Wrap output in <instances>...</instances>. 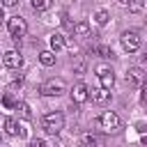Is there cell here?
Wrapping results in <instances>:
<instances>
[{
	"instance_id": "obj_1",
	"label": "cell",
	"mask_w": 147,
	"mask_h": 147,
	"mask_svg": "<svg viewBox=\"0 0 147 147\" xmlns=\"http://www.w3.org/2000/svg\"><path fill=\"white\" fill-rule=\"evenodd\" d=\"M41 126H44V131H46V133L57 136V133L64 129V115H62V113H57V110L46 113V115H44V119H41Z\"/></svg>"
},
{
	"instance_id": "obj_2",
	"label": "cell",
	"mask_w": 147,
	"mask_h": 147,
	"mask_svg": "<svg viewBox=\"0 0 147 147\" xmlns=\"http://www.w3.org/2000/svg\"><path fill=\"white\" fill-rule=\"evenodd\" d=\"M96 126H99L103 133H117V131H119V117H117L113 110H103V113L96 117Z\"/></svg>"
},
{
	"instance_id": "obj_3",
	"label": "cell",
	"mask_w": 147,
	"mask_h": 147,
	"mask_svg": "<svg viewBox=\"0 0 147 147\" xmlns=\"http://www.w3.org/2000/svg\"><path fill=\"white\" fill-rule=\"evenodd\" d=\"M7 30H9L11 39H14L16 44H21V39L28 34V23H25L23 16H11V18L7 21Z\"/></svg>"
},
{
	"instance_id": "obj_4",
	"label": "cell",
	"mask_w": 147,
	"mask_h": 147,
	"mask_svg": "<svg viewBox=\"0 0 147 147\" xmlns=\"http://www.w3.org/2000/svg\"><path fill=\"white\" fill-rule=\"evenodd\" d=\"M39 92H41L44 96H60V94L67 92V83H64V78H48V80L39 87Z\"/></svg>"
},
{
	"instance_id": "obj_5",
	"label": "cell",
	"mask_w": 147,
	"mask_h": 147,
	"mask_svg": "<svg viewBox=\"0 0 147 147\" xmlns=\"http://www.w3.org/2000/svg\"><path fill=\"white\" fill-rule=\"evenodd\" d=\"M119 41H122V48L126 53H136L140 48V34L136 30H124L122 37H119Z\"/></svg>"
},
{
	"instance_id": "obj_6",
	"label": "cell",
	"mask_w": 147,
	"mask_h": 147,
	"mask_svg": "<svg viewBox=\"0 0 147 147\" xmlns=\"http://www.w3.org/2000/svg\"><path fill=\"white\" fill-rule=\"evenodd\" d=\"M96 78H99V83H101L103 90H110L115 85V71L108 69V67H99L96 69Z\"/></svg>"
},
{
	"instance_id": "obj_7",
	"label": "cell",
	"mask_w": 147,
	"mask_h": 147,
	"mask_svg": "<svg viewBox=\"0 0 147 147\" xmlns=\"http://www.w3.org/2000/svg\"><path fill=\"white\" fill-rule=\"evenodd\" d=\"M126 83L133 85V87H142V83H145V71H142L140 67H131V69L126 71Z\"/></svg>"
},
{
	"instance_id": "obj_8",
	"label": "cell",
	"mask_w": 147,
	"mask_h": 147,
	"mask_svg": "<svg viewBox=\"0 0 147 147\" xmlns=\"http://www.w3.org/2000/svg\"><path fill=\"white\" fill-rule=\"evenodd\" d=\"M69 94H71V101H74V103H83V101H87V99H90V96H87V94H90V90H87V85H85V83H76V85L71 87V92H69Z\"/></svg>"
},
{
	"instance_id": "obj_9",
	"label": "cell",
	"mask_w": 147,
	"mask_h": 147,
	"mask_svg": "<svg viewBox=\"0 0 147 147\" xmlns=\"http://www.w3.org/2000/svg\"><path fill=\"white\" fill-rule=\"evenodd\" d=\"M2 62H5V67H9V69H21V67H23V57H21V53H16V51L2 53Z\"/></svg>"
},
{
	"instance_id": "obj_10",
	"label": "cell",
	"mask_w": 147,
	"mask_h": 147,
	"mask_svg": "<svg viewBox=\"0 0 147 147\" xmlns=\"http://www.w3.org/2000/svg\"><path fill=\"white\" fill-rule=\"evenodd\" d=\"M5 131H7L9 136H18V138H25V136H28V129H23L21 124H16L14 117H7V119H5Z\"/></svg>"
},
{
	"instance_id": "obj_11",
	"label": "cell",
	"mask_w": 147,
	"mask_h": 147,
	"mask_svg": "<svg viewBox=\"0 0 147 147\" xmlns=\"http://www.w3.org/2000/svg\"><path fill=\"white\" fill-rule=\"evenodd\" d=\"M87 96H92V101H94V103H106V101H110V90L96 87V90H92Z\"/></svg>"
},
{
	"instance_id": "obj_12",
	"label": "cell",
	"mask_w": 147,
	"mask_h": 147,
	"mask_svg": "<svg viewBox=\"0 0 147 147\" xmlns=\"http://www.w3.org/2000/svg\"><path fill=\"white\" fill-rule=\"evenodd\" d=\"M48 41H51V48H53V53L55 51H60V48H64V34H60V32H53L51 37H48Z\"/></svg>"
},
{
	"instance_id": "obj_13",
	"label": "cell",
	"mask_w": 147,
	"mask_h": 147,
	"mask_svg": "<svg viewBox=\"0 0 147 147\" xmlns=\"http://www.w3.org/2000/svg\"><path fill=\"white\" fill-rule=\"evenodd\" d=\"M94 53H96L99 57H103V60H113V57H115L113 48L106 46V44H96V46H94Z\"/></svg>"
},
{
	"instance_id": "obj_14",
	"label": "cell",
	"mask_w": 147,
	"mask_h": 147,
	"mask_svg": "<svg viewBox=\"0 0 147 147\" xmlns=\"http://www.w3.org/2000/svg\"><path fill=\"white\" fill-rule=\"evenodd\" d=\"M71 30H74L76 37H90V25H87V21H78Z\"/></svg>"
},
{
	"instance_id": "obj_15",
	"label": "cell",
	"mask_w": 147,
	"mask_h": 147,
	"mask_svg": "<svg viewBox=\"0 0 147 147\" xmlns=\"http://www.w3.org/2000/svg\"><path fill=\"white\" fill-rule=\"evenodd\" d=\"M39 62H41L44 67H53V64H55V53H53V51H41V53H39Z\"/></svg>"
},
{
	"instance_id": "obj_16",
	"label": "cell",
	"mask_w": 147,
	"mask_h": 147,
	"mask_svg": "<svg viewBox=\"0 0 147 147\" xmlns=\"http://www.w3.org/2000/svg\"><path fill=\"white\" fill-rule=\"evenodd\" d=\"M14 110H18V115H21L23 119H30V117H32V113H30V106H28L25 101H18V103L14 106Z\"/></svg>"
},
{
	"instance_id": "obj_17",
	"label": "cell",
	"mask_w": 147,
	"mask_h": 147,
	"mask_svg": "<svg viewBox=\"0 0 147 147\" xmlns=\"http://www.w3.org/2000/svg\"><path fill=\"white\" fill-rule=\"evenodd\" d=\"M18 103V99L14 96V92H5V96H2V106L5 108H14Z\"/></svg>"
},
{
	"instance_id": "obj_18",
	"label": "cell",
	"mask_w": 147,
	"mask_h": 147,
	"mask_svg": "<svg viewBox=\"0 0 147 147\" xmlns=\"http://www.w3.org/2000/svg\"><path fill=\"white\" fill-rule=\"evenodd\" d=\"M30 2H32V9H37V11H46V9L51 7L53 0H30Z\"/></svg>"
},
{
	"instance_id": "obj_19",
	"label": "cell",
	"mask_w": 147,
	"mask_h": 147,
	"mask_svg": "<svg viewBox=\"0 0 147 147\" xmlns=\"http://www.w3.org/2000/svg\"><path fill=\"white\" fill-rule=\"evenodd\" d=\"M108 18H110V14H108L106 9H99V11L94 14V21H96L99 25H106V23H108Z\"/></svg>"
},
{
	"instance_id": "obj_20",
	"label": "cell",
	"mask_w": 147,
	"mask_h": 147,
	"mask_svg": "<svg viewBox=\"0 0 147 147\" xmlns=\"http://www.w3.org/2000/svg\"><path fill=\"white\" fill-rule=\"evenodd\" d=\"M142 0H126V7H129V11H140L142 9Z\"/></svg>"
},
{
	"instance_id": "obj_21",
	"label": "cell",
	"mask_w": 147,
	"mask_h": 147,
	"mask_svg": "<svg viewBox=\"0 0 147 147\" xmlns=\"http://www.w3.org/2000/svg\"><path fill=\"white\" fill-rule=\"evenodd\" d=\"M85 145H99V140L94 136H85Z\"/></svg>"
},
{
	"instance_id": "obj_22",
	"label": "cell",
	"mask_w": 147,
	"mask_h": 147,
	"mask_svg": "<svg viewBox=\"0 0 147 147\" xmlns=\"http://www.w3.org/2000/svg\"><path fill=\"white\" fill-rule=\"evenodd\" d=\"M30 147H46V142H44L41 138H37V140H32V142H30Z\"/></svg>"
},
{
	"instance_id": "obj_23",
	"label": "cell",
	"mask_w": 147,
	"mask_h": 147,
	"mask_svg": "<svg viewBox=\"0 0 147 147\" xmlns=\"http://www.w3.org/2000/svg\"><path fill=\"white\" fill-rule=\"evenodd\" d=\"M18 0H2V7H16Z\"/></svg>"
},
{
	"instance_id": "obj_24",
	"label": "cell",
	"mask_w": 147,
	"mask_h": 147,
	"mask_svg": "<svg viewBox=\"0 0 147 147\" xmlns=\"http://www.w3.org/2000/svg\"><path fill=\"white\" fill-rule=\"evenodd\" d=\"M21 85H23V76H18V78L11 83V90H14V87H21Z\"/></svg>"
},
{
	"instance_id": "obj_25",
	"label": "cell",
	"mask_w": 147,
	"mask_h": 147,
	"mask_svg": "<svg viewBox=\"0 0 147 147\" xmlns=\"http://www.w3.org/2000/svg\"><path fill=\"white\" fill-rule=\"evenodd\" d=\"M5 18V9H2V5H0V21Z\"/></svg>"
},
{
	"instance_id": "obj_26",
	"label": "cell",
	"mask_w": 147,
	"mask_h": 147,
	"mask_svg": "<svg viewBox=\"0 0 147 147\" xmlns=\"http://www.w3.org/2000/svg\"><path fill=\"white\" fill-rule=\"evenodd\" d=\"M80 147H87V145H80Z\"/></svg>"
},
{
	"instance_id": "obj_27",
	"label": "cell",
	"mask_w": 147,
	"mask_h": 147,
	"mask_svg": "<svg viewBox=\"0 0 147 147\" xmlns=\"http://www.w3.org/2000/svg\"><path fill=\"white\" fill-rule=\"evenodd\" d=\"M0 57H2V53H0Z\"/></svg>"
}]
</instances>
